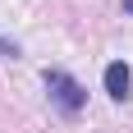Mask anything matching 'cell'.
<instances>
[{"label": "cell", "instance_id": "3", "mask_svg": "<svg viewBox=\"0 0 133 133\" xmlns=\"http://www.w3.org/2000/svg\"><path fill=\"white\" fill-rule=\"evenodd\" d=\"M0 55H5V60H18L23 51H18V41H9V37H0Z\"/></svg>", "mask_w": 133, "mask_h": 133}, {"label": "cell", "instance_id": "4", "mask_svg": "<svg viewBox=\"0 0 133 133\" xmlns=\"http://www.w3.org/2000/svg\"><path fill=\"white\" fill-rule=\"evenodd\" d=\"M124 14H133V0H124Z\"/></svg>", "mask_w": 133, "mask_h": 133}, {"label": "cell", "instance_id": "1", "mask_svg": "<svg viewBox=\"0 0 133 133\" xmlns=\"http://www.w3.org/2000/svg\"><path fill=\"white\" fill-rule=\"evenodd\" d=\"M41 83H46V92H51V106L64 115V119H78L83 110H87V87H83L69 69H41Z\"/></svg>", "mask_w": 133, "mask_h": 133}, {"label": "cell", "instance_id": "2", "mask_svg": "<svg viewBox=\"0 0 133 133\" xmlns=\"http://www.w3.org/2000/svg\"><path fill=\"white\" fill-rule=\"evenodd\" d=\"M101 87H106L110 101H129L133 96V69L124 64V60H110L106 74H101Z\"/></svg>", "mask_w": 133, "mask_h": 133}]
</instances>
